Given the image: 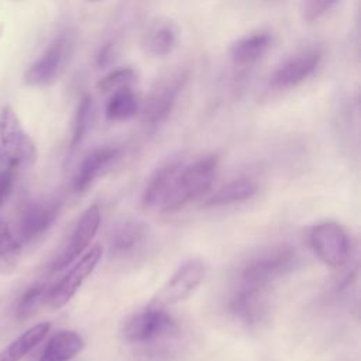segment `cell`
Listing matches in <instances>:
<instances>
[{
    "mask_svg": "<svg viewBox=\"0 0 361 361\" xmlns=\"http://www.w3.org/2000/svg\"><path fill=\"white\" fill-rule=\"evenodd\" d=\"M217 168L219 157L216 154L200 155L186 166L183 165L161 204L162 212H178L190 200L204 195L214 180Z\"/></svg>",
    "mask_w": 361,
    "mask_h": 361,
    "instance_id": "6da1fadb",
    "label": "cell"
},
{
    "mask_svg": "<svg viewBox=\"0 0 361 361\" xmlns=\"http://www.w3.org/2000/svg\"><path fill=\"white\" fill-rule=\"evenodd\" d=\"M37 159V148L10 106L0 110V161L14 171L28 169Z\"/></svg>",
    "mask_w": 361,
    "mask_h": 361,
    "instance_id": "7a4b0ae2",
    "label": "cell"
},
{
    "mask_svg": "<svg viewBox=\"0 0 361 361\" xmlns=\"http://www.w3.org/2000/svg\"><path fill=\"white\" fill-rule=\"evenodd\" d=\"M299 264L296 250L289 244L269 247L252 257L241 271V282L269 286L290 274Z\"/></svg>",
    "mask_w": 361,
    "mask_h": 361,
    "instance_id": "3957f363",
    "label": "cell"
},
{
    "mask_svg": "<svg viewBox=\"0 0 361 361\" xmlns=\"http://www.w3.org/2000/svg\"><path fill=\"white\" fill-rule=\"evenodd\" d=\"M188 80L189 72L185 69L173 71L158 79L140 106L142 123L152 128L162 124L171 116Z\"/></svg>",
    "mask_w": 361,
    "mask_h": 361,
    "instance_id": "277c9868",
    "label": "cell"
},
{
    "mask_svg": "<svg viewBox=\"0 0 361 361\" xmlns=\"http://www.w3.org/2000/svg\"><path fill=\"white\" fill-rule=\"evenodd\" d=\"M176 331L175 319L165 310V306L149 303L135 313L124 326L123 336L131 344H152L173 336Z\"/></svg>",
    "mask_w": 361,
    "mask_h": 361,
    "instance_id": "5b68a950",
    "label": "cell"
},
{
    "mask_svg": "<svg viewBox=\"0 0 361 361\" xmlns=\"http://www.w3.org/2000/svg\"><path fill=\"white\" fill-rule=\"evenodd\" d=\"M309 241L313 252L324 265L340 268L350 259V237L344 227L336 221L316 224L309 233Z\"/></svg>",
    "mask_w": 361,
    "mask_h": 361,
    "instance_id": "8992f818",
    "label": "cell"
},
{
    "mask_svg": "<svg viewBox=\"0 0 361 361\" xmlns=\"http://www.w3.org/2000/svg\"><path fill=\"white\" fill-rule=\"evenodd\" d=\"M72 51V38L69 34L58 35L47 49L35 59L24 73V82L32 87L51 85L62 72Z\"/></svg>",
    "mask_w": 361,
    "mask_h": 361,
    "instance_id": "52a82bcc",
    "label": "cell"
},
{
    "mask_svg": "<svg viewBox=\"0 0 361 361\" xmlns=\"http://www.w3.org/2000/svg\"><path fill=\"white\" fill-rule=\"evenodd\" d=\"M228 310L245 326H259L268 319L271 312L269 286L241 282L230 298Z\"/></svg>",
    "mask_w": 361,
    "mask_h": 361,
    "instance_id": "ba28073f",
    "label": "cell"
},
{
    "mask_svg": "<svg viewBox=\"0 0 361 361\" xmlns=\"http://www.w3.org/2000/svg\"><path fill=\"white\" fill-rule=\"evenodd\" d=\"M206 274L207 265L203 259L190 258L185 261L158 290L152 303L166 306L185 300L204 281Z\"/></svg>",
    "mask_w": 361,
    "mask_h": 361,
    "instance_id": "9c48e42d",
    "label": "cell"
},
{
    "mask_svg": "<svg viewBox=\"0 0 361 361\" xmlns=\"http://www.w3.org/2000/svg\"><path fill=\"white\" fill-rule=\"evenodd\" d=\"M102 258V247L94 245L89 251H86L73 267L55 283L48 289L47 303L51 309L56 310L63 307L79 290L86 278L94 271L99 261Z\"/></svg>",
    "mask_w": 361,
    "mask_h": 361,
    "instance_id": "30bf717a",
    "label": "cell"
},
{
    "mask_svg": "<svg viewBox=\"0 0 361 361\" xmlns=\"http://www.w3.org/2000/svg\"><path fill=\"white\" fill-rule=\"evenodd\" d=\"M322 52L317 48L302 49L285 59L269 78L275 89H292L307 80L319 68Z\"/></svg>",
    "mask_w": 361,
    "mask_h": 361,
    "instance_id": "8fae6325",
    "label": "cell"
},
{
    "mask_svg": "<svg viewBox=\"0 0 361 361\" xmlns=\"http://www.w3.org/2000/svg\"><path fill=\"white\" fill-rule=\"evenodd\" d=\"M61 212V202L56 199L35 200L28 203L20 213L17 223V238L30 243L47 233L56 221Z\"/></svg>",
    "mask_w": 361,
    "mask_h": 361,
    "instance_id": "7c38bea8",
    "label": "cell"
},
{
    "mask_svg": "<svg viewBox=\"0 0 361 361\" xmlns=\"http://www.w3.org/2000/svg\"><path fill=\"white\" fill-rule=\"evenodd\" d=\"M100 209L97 204L89 206L79 217V220L75 224V228L62 250V252L56 257L54 262V271H59L71 265L79 255L83 254V251L89 247L92 240L94 238L99 226H100Z\"/></svg>",
    "mask_w": 361,
    "mask_h": 361,
    "instance_id": "4fadbf2b",
    "label": "cell"
},
{
    "mask_svg": "<svg viewBox=\"0 0 361 361\" xmlns=\"http://www.w3.org/2000/svg\"><path fill=\"white\" fill-rule=\"evenodd\" d=\"M183 166L182 158L171 157L161 162L148 176L145 188L141 195V204L147 209L161 206L169 193L180 168Z\"/></svg>",
    "mask_w": 361,
    "mask_h": 361,
    "instance_id": "5bb4252c",
    "label": "cell"
},
{
    "mask_svg": "<svg viewBox=\"0 0 361 361\" xmlns=\"http://www.w3.org/2000/svg\"><path fill=\"white\" fill-rule=\"evenodd\" d=\"M120 157V149L117 147H99L90 151L79 164L72 188L76 193L87 190L92 183Z\"/></svg>",
    "mask_w": 361,
    "mask_h": 361,
    "instance_id": "9a60e30c",
    "label": "cell"
},
{
    "mask_svg": "<svg viewBox=\"0 0 361 361\" xmlns=\"http://www.w3.org/2000/svg\"><path fill=\"white\" fill-rule=\"evenodd\" d=\"M148 227L142 220L126 219L118 221L109 234V251L111 255L134 252L147 238Z\"/></svg>",
    "mask_w": 361,
    "mask_h": 361,
    "instance_id": "2e32d148",
    "label": "cell"
},
{
    "mask_svg": "<svg viewBox=\"0 0 361 361\" xmlns=\"http://www.w3.org/2000/svg\"><path fill=\"white\" fill-rule=\"evenodd\" d=\"M272 47V35L267 31L247 34L230 47V59L235 66H250L257 63Z\"/></svg>",
    "mask_w": 361,
    "mask_h": 361,
    "instance_id": "e0dca14e",
    "label": "cell"
},
{
    "mask_svg": "<svg viewBox=\"0 0 361 361\" xmlns=\"http://www.w3.org/2000/svg\"><path fill=\"white\" fill-rule=\"evenodd\" d=\"M85 347L82 336L75 330H59L45 344L38 361H71Z\"/></svg>",
    "mask_w": 361,
    "mask_h": 361,
    "instance_id": "ac0fdd59",
    "label": "cell"
},
{
    "mask_svg": "<svg viewBox=\"0 0 361 361\" xmlns=\"http://www.w3.org/2000/svg\"><path fill=\"white\" fill-rule=\"evenodd\" d=\"M258 190V185L254 179L247 176L235 178L226 185H223L219 190H216L210 197L206 199L204 206L219 207V206H228L238 202H244L251 199Z\"/></svg>",
    "mask_w": 361,
    "mask_h": 361,
    "instance_id": "d6986e66",
    "label": "cell"
},
{
    "mask_svg": "<svg viewBox=\"0 0 361 361\" xmlns=\"http://www.w3.org/2000/svg\"><path fill=\"white\" fill-rule=\"evenodd\" d=\"M49 329L51 324L48 322L30 327L0 351V361H20L47 337Z\"/></svg>",
    "mask_w": 361,
    "mask_h": 361,
    "instance_id": "ffe728a7",
    "label": "cell"
},
{
    "mask_svg": "<svg viewBox=\"0 0 361 361\" xmlns=\"http://www.w3.org/2000/svg\"><path fill=\"white\" fill-rule=\"evenodd\" d=\"M140 110V102L130 86L111 92L106 107L104 116L110 121H127L133 118Z\"/></svg>",
    "mask_w": 361,
    "mask_h": 361,
    "instance_id": "44dd1931",
    "label": "cell"
},
{
    "mask_svg": "<svg viewBox=\"0 0 361 361\" xmlns=\"http://www.w3.org/2000/svg\"><path fill=\"white\" fill-rule=\"evenodd\" d=\"M178 31L172 23H157L145 34L144 45L152 56H166L176 47Z\"/></svg>",
    "mask_w": 361,
    "mask_h": 361,
    "instance_id": "7402d4cb",
    "label": "cell"
},
{
    "mask_svg": "<svg viewBox=\"0 0 361 361\" xmlns=\"http://www.w3.org/2000/svg\"><path fill=\"white\" fill-rule=\"evenodd\" d=\"M23 244L10 226L0 219V274H11L20 261Z\"/></svg>",
    "mask_w": 361,
    "mask_h": 361,
    "instance_id": "603a6c76",
    "label": "cell"
},
{
    "mask_svg": "<svg viewBox=\"0 0 361 361\" xmlns=\"http://www.w3.org/2000/svg\"><path fill=\"white\" fill-rule=\"evenodd\" d=\"M92 121H93V100L90 96H83L78 104L75 118H73L69 154H73L79 148V145L83 142L85 137L89 133Z\"/></svg>",
    "mask_w": 361,
    "mask_h": 361,
    "instance_id": "cb8c5ba5",
    "label": "cell"
},
{
    "mask_svg": "<svg viewBox=\"0 0 361 361\" xmlns=\"http://www.w3.org/2000/svg\"><path fill=\"white\" fill-rule=\"evenodd\" d=\"M48 286L45 283H34L25 289L16 306V317L20 320L31 317L47 302Z\"/></svg>",
    "mask_w": 361,
    "mask_h": 361,
    "instance_id": "d4e9b609",
    "label": "cell"
},
{
    "mask_svg": "<svg viewBox=\"0 0 361 361\" xmlns=\"http://www.w3.org/2000/svg\"><path fill=\"white\" fill-rule=\"evenodd\" d=\"M135 80V72L131 68H117L103 76L97 87L100 92H114L117 89L130 86Z\"/></svg>",
    "mask_w": 361,
    "mask_h": 361,
    "instance_id": "484cf974",
    "label": "cell"
},
{
    "mask_svg": "<svg viewBox=\"0 0 361 361\" xmlns=\"http://www.w3.org/2000/svg\"><path fill=\"white\" fill-rule=\"evenodd\" d=\"M338 0H302L300 17L305 23L312 24L322 18Z\"/></svg>",
    "mask_w": 361,
    "mask_h": 361,
    "instance_id": "4316f807",
    "label": "cell"
},
{
    "mask_svg": "<svg viewBox=\"0 0 361 361\" xmlns=\"http://www.w3.org/2000/svg\"><path fill=\"white\" fill-rule=\"evenodd\" d=\"M16 178H17V171L6 166L0 169V210L7 203V200L10 199L14 190Z\"/></svg>",
    "mask_w": 361,
    "mask_h": 361,
    "instance_id": "83f0119b",
    "label": "cell"
},
{
    "mask_svg": "<svg viewBox=\"0 0 361 361\" xmlns=\"http://www.w3.org/2000/svg\"><path fill=\"white\" fill-rule=\"evenodd\" d=\"M1 168H4V166H3V164H1V161H0V169H1Z\"/></svg>",
    "mask_w": 361,
    "mask_h": 361,
    "instance_id": "f1b7e54d",
    "label": "cell"
}]
</instances>
